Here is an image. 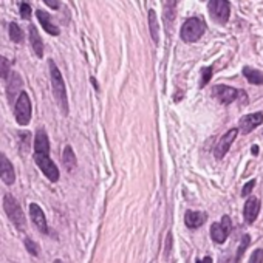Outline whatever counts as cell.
Masks as SVG:
<instances>
[{
	"label": "cell",
	"instance_id": "6da1fadb",
	"mask_svg": "<svg viewBox=\"0 0 263 263\" xmlns=\"http://www.w3.org/2000/svg\"><path fill=\"white\" fill-rule=\"evenodd\" d=\"M50 76H51V85H53V93L57 99V103L62 109L64 115H68V101H67V92H65V84H64V77L60 74L59 68L53 60H50Z\"/></svg>",
	"mask_w": 263,
	"mask_h": 263
},
{
	"label": "cell",
	"instance_id": "7a4b0ae2",
	"mask_svg": "<svg viewBox=\"0 0 263 263\" xmlns=\"http://www.w3.org/2000/svg\"><path fill=\"white\" fill-rule=\"evenodd\" d=\"M206 24L200 17H191L181 27V39L185 42H197V40L205 34Z\"/></svg>",
	"mask_w": 263,
	"mask_h": 263
},
{
	"label": "cell",
	"instance_id": "3957f363",
	"mask_svg": "<svg viewBox=\"0 0 263 263\" xmlns=\"http://www.w3.org/2000/svg\"><path fill=\"white\" fill-rule=\"evenodd\" d=\"M4 209L8 215V218L14 223V226H17L19 229H24L27 226V218H25V214L20 208V205L17 203V200L7 194L5 198H4Z\"/></svg>",
	"mask_w": 263,
	"mask_h": 263
},
{
	"label": "cell",
	"instance_id": "277c9868",
	"mask_svg": "<svg viewBox=\"0 0 263 263\" xmlns=\"http://www.w3.org/2000/svg\"><path fill=\"white\" fill-rule=\"evenodd\" d=\"M16 121L20 126H28L31 121V103L25 92H20L16 101Z\"/></svg>",
	"mask_w": 263,
	"mask_h": 263
},
{
	"label": "cell",
	"instance_id": "5b68a950",
	"mask_svg": "<svg viewBox=\"0 0 263 263\" xmlns=\"http://www.w3.org/2000/svg\"><path fill=\"white\" fill-rule=\"evenodd\" d=\"M34 161L37 167L44 172V175L50 180V181H57L59 180V169L56 167V164L50 159L48 152H36L34 153Z\"/></svg>",
	"mask_w": 263,
	"mask_h": 263
},
{
	"label": "cell",
	"instance_id": "8992f818",
	"mask_svg": "<svg viewBox=\"0 0 263 263\" xmlns=\"http://www.w3.org/2000/svg\"><path fill=\"white\" fill-rule=\"evenodd\" d=\"M209 14L218 24H226L231 16V5L228 0H209Z\"/></svg>",
	"mask_w": 263,
	"mask_h": 263
},
{
	"label": "cell",
	"instance_id": "52a82bcc",
	"mask_svg": "<svg viewBox=\"0 0 263 263\" xmlns=\"http://www.w3.org/2000/svg\"><path fill=\"white\" fill-rule=\"evenodd\" d=\"M229 232H231V218L228 215H223L220 223H214L211 226V237L215 243H225Z\"/></svg>",
	"mask_w": 263,
	"mask_h": 263
},
{
	"label": "cell",
	"instance_id": "ba28073f",
	"mask_svg": "<svg viewBox=\"0 0 263 263\" xmlns=\"http://www.w3.org/2000/svg\"><path fill=\"white\" fill-rule=\"evenodd\" d=\"M237 133H238V129H231L229 132H226L223 136H221V139H218V143L215 146V150H214V155L217 159H221L229 150L231 144L234 143V139L237 138Z\"/></svg>",
	"mask_w": 263,
	"mask_h": 263
},
{
	"label": "cell",
	"instance_id": "9c48e42d",
	"mask_svg": "<svg viewBox=\"0 0 263 263\" xmlns=\"http://www.w3.org/2000/svg\"><path fill=\"white\" fill-rule=\"evenodd\" d=\"M263 123V113L261 112H257V113H249V115H245L243 118L240 119V129L238 132H241L243 135H248L251 133L257 126H260Z\"/></svg>",
	"mask_w": 263,
	"mask_h": 263
},
{
	"label": "cell",
	"instance_id": "30bf717a",
	"mask_svg": "<svg viewBox=\"0 0 263 263\" xmlns=\"http://www.w3.org/2000/svg\"><path fill=\"white\" fill-rule=\"evenodd\" d=\"M212 96L217 98L221 104H231L237 99L238 96V90L228 87V85H215L212 89Z\"/></svg>",
	"mask_w": 263,
	"mask_h": 263
},
{
	"label": "cell",
	"instance_id": "8fae6325",
	"mask_svg": "<svg viewBox=\"0 0 263 263\" xmlns=\"http://www.w3.org/2000/svg\"><path fill=\"white\" fill-rule=\"evenodd\" d=\"M0 178H2V181L8 186L13 185L16 180V173H14V167L11 164V161L2 152H0Z\"/></svg>",
	"mask_w": 263,
	"mask_h": 263
},
{
	"label": "cell",
	"instance_id": "7c38bea8",
	"mask_svg": "<svg viewBox=\"0 0 263 263\" xmlns=\"http://www.w3.org/2000/svg\"><path fill=\"white\" fill-rule=\"evenodd\" d=\"M30 215H31V220H33V223L36 225V228L42 234H47L48 232L47 218H45L44 211L39 208V205H36V203L30 205Z\"/></svg>",
	"mask_w": 263,
	"mask_h": 263
},
{
	"label": "cell",
	"instance_id": "4fadbf2b",
	"mask_svg": "<svg viewBox=\"0 0 263 263\" xmlns=\"http://www.w3.org/2000/svg\"><path fill=\"white\" fill-rule=\"evenodd\" d=\"M258 211H260V200L257 197L248 198L245 203V209H243V217H245L246 223H249V225L254 223L258 215Z\"/></svg>",
	"mask_w": 263,
	"mask_h": 263
},
{
	"label": "cell",
	"instance_id": "5bb4252c",
	"mask_svg": "<svg viewBox=\"0 0 263 263\" xmlns=\"http://www.w3.org/2000/svg\"><path fill=\"white\" fill-rule=\"evenodd\" d=\"M208 220V215L205 212H197V211H188L185 215V223L191 229H197L203 226V223Z\"/></svg>",
	"mask_w": 263,
	"mask_h": 263
},
{
	"label": "cell",
	"instance_id": "9a60e30c",
	"mask_svg": "<svg viewBox=\"0 0 263 263\" xmlns=\"http://www.w3.org/2000/svg\"><path fill=\"white\" fill-rule=\"evenodd\" d=\"M37 19H39V24L42 25V28L51 34V36H57L59 34V28L51 22V17L47 11H42V10H39L37 11Z\"/></svg>",
	"mask_w": 263,
	"mask_h": 263
},
{
	"label": "cell",
	"instance_id": "2e32d148",
	"mask_svg": "<svg viewBox=\"0 0 263 263\" xmlns=\"http://www.w3.org/2000/svg\"><path fill=\"white\" fill-rule=\"evenodd\" d=\"M20 90H22V79H20V76L17 73H13L11 76H8V98H10V101H14L17 93L20 95Z\"/></svg>",
	"mask_w": 263,
	"mask_h": 263
},
{
	"label": "cell",
	"instance_id": "e0dca14e",
	"mask_svg": "<svg viewBox=\"0 0 263 263\" xmlns=\"http://www.w3.org/2000/svg\"><path fill=\"white\" fill-rule=\"evenodd\" d=\"M30 42H31V47L34 50V53L39 57H42L44 56V44H42V39H40V36H39L34 25L30 27Z\"/></svg>",
	"mask_w": 263,
	"mask_h": 263
},
{
	"label": "cell",
	"instance_id": "ac0fdd59",
	"mask_svg": "<svg viewBox=\"0 0 263 263\" xmlns=\"http://www.w3.org/2000/svg\"><path fill=\"white\" fill-rule=\"evenodd\" d=\"M243 76L248 79V82L252 85H261L263 84V73L258 70H254L251 67H245L243 68Z\"/></svg>",
	"mask_w": 263,
	"mask_h": 263
},
{
	"label": "cell",
	"instance_id": "d6986e66",
	"mask_svg": "<svg viewBox=\"0 0 263 263\" xmlns=\"http://www.w3.org/2000/svg\"><path fill=\"white\" fill-rule=\"evenodd\" d=\"M149 28H150V36L155 44H158L159 40V25H158V19H156V13L153 10L149 11Z\"/></svg>",
	"mask_w": 263,
	"mask_h": 263
},
{
	"label": "cell",
	"instance_id": "ffe728a7",
	"mask_svg": "<svg viewBox=\"0 0 263 263\" xmlns=\"http://www.w3.org/2000/svg\"><path fill=\"white\" fill-rule=\"evenodd\" d=\"M62 163H64V166L68 172H71L76 167V155H74V152L70 146H67L64 153H62Z\"/></svg>",
	"mask_w": 263,
	"mask_h": 263
},
{
	"label": "cell",
	"instance_id": "44dd1931",
	"mask_svg": "<svg viewBox=\"0 0 263 263\" xmlns=\"http://www.w3.org/2000/svg\"><path fill=\"white\" fill-rule=\"evenodd\" d=\"M10 37H11V40L13 42H16V44H20L24 40V31L20 30V27L17 25V24H10Z\"/></svg>",
	"mask_w": 263,
	"mask_h": 263
},
{
	"label": "cell",
	"instance_id": "7402d4cb",
	"mask_svg": "<svg viewBox=\"0 0 263 263\" xmlns=\"http://www.w3.org/2000/svg\"><path fill=\"white\" fill-rule=\"evenodd\" d=\"M249 243H251V237H249L248 234L243 235V238H241V243H240V246H238V249H237V255H235L234 263H240V260H241V257H243L245 251L248 249Z\"/></svg>",
	"mask_w": 263,
	"mask_h": 263
},
{
	"label": "cell",
	"instance_id": "603a6c76",
	"mask_svg": "<svg viewBox=\"0 0 263 263\" xmlns=\"http://www.w3.org/2000/svg\"><path fill=\"white\" fill-rule=\"evenodd\" d=\"M10 71H11L10 60L7 57H4V56H0V77H2V79H8Z\"/></svg>",
	"mask_w": 263,
	"mask_h": 263
},
{
	"label": "cell",
	"instance_id": "cb8c5ba5",
	"mask_svg": "<svg viewBox=\"0 0 263 263\" xmlns=\"http://www.w3.org/2000/svg\"><path fill=\"white\" fill-rule=\"evenodd\" d=\"M175 0H167L166 2V7H164V16H166V20H167V24H170L172 20L175 19Z\"/></svg>",
	"mask_w": 263,
	"mask_h": 263
},
{
	"label": "cell",
	"instance_id": "d4e9b609",
	"mask_svg": "<svg viewBox=\"0 0 263 263\" xmlns=\"http://www.w3.org/2000/svg\"><path fill=\"white\" fill-rule=\"evenodd\" d=\"M212 77V67H208V68H203L201 71V82H200V87H205Z\"/></svg>",
	"mask_w": 263,
	"mask_h": 263
},
{
	"label": "cell",
	"instance_id": "484cf974",
	"mask_svg": "<svg viewBox=\"0 0 263 263\" xmlns=\"http://www.w3.org/2000/svg\"><path fill=\"white\" fill-rule=\"evenodd\" d=\"M25 246L30 251V254H33V255H37L39 254V248H37V245L34 243L31 238H25Z\"/></svg>",
	"mask_w": 263,
	"mask_h": 263
},
{
	"label": "cell",
	"instance_id": "4316f807",
	"mask_svg": "<svg viewBox=\"0 0 263 263\" xmlns=\"http://www.w3.org/2000/svg\"><path fill=\"white\" fill-rule=\"evenodd\" d=\"M20 16H22V19L31 17V7L27 2H22V5H20Z\"/></svg>",
	"mask_w": 263,
	"mask_h": 263
},
{
	"label": "cell",
	"instance_id": "83f0119b",
	"mask_svg": "<svg viewBox=\"0 0 263 263\" xmlns=\"http://www.w3.org/2000/svg\"><path fill=\"white\" fill-rule=\"evenodd\" d=\"M249 263H263V249H255L249 258Z\"/></svg>",
	"mask_w": 263,
	"mask_h": 263
},
{
	"label": "cell",
	"instance_id": "f1b7e54d",
	"mask_svg": "<svg viewBox=\"0 0 263 263\" xmlns=\"http://www.w3.org/2000/svg\"><path fill=\"white\" fill-rule=\"evenodd\" d=\"M254 186H255V180H251V181H248V183L243 186V191H241V197H248L251 192H252V189H254Z\"/></svg>",
	"mask_w": 263,
	"mask_h": 263
},
{
	"label": "cell",
	"instance_id": "f546056e",
	"mask_svg": "<svg viewBox=\"0 0 263 263\" xmlns=\"http://www.w3.org/2000/svg\"><path fill=\"white\" fill-rule=\"evenodd\" d=\"M170 248H172V234L169 232V234H167V240H166V252H164V255H166V257L169 255Z\"/></svg>",
	"mask_w": 263,
	"mask_h": 263
},
{
	"label": "cell",
	"instance_id": "4dcf8cb0",
	"mask_svg": "<svg viewBox=\"0 0 263 263\" xmlns=\"http://www.w3.org/2000/svg\"><path fill=\"white\" fill-rule=\"evenodd\" d=\"M44 2H45L50 8H53V10H57V8H59V0H44Z\"/></svg>",
	"mask_w": 263,
	"mask_h": 263
},
{
	"label": "cell",
	"instance_id": "1f68e13d",
	"mask_svg": "<svg viewBox=\"0 0 263 263\" xmlns=\"http://www.w3.org/2000/svg\"><path fill=\"white\" fill-rule=\"evenodd\" d=\"M197 263H212V258L211 257H205L203 260H197Z\"/></svg>",
	"mask_w": 263,
	"mask_h": 263
},
{
	"label": "cell",
	"instance_id": "d6a6232c",
	"mask_svg": "<svg viewBox=\"0 0 263 263\" xmlns=\"http://www.w3.org/2000/svg\"><path fill=\"white\" fill-rule=\"evenodd\" d=\"M252 155H258V146H252Z\"/></svg>",
	"mask_w": 263,
	"mask_h": 263
},
{
	"label": "cell",
	"instance_id": "836d02e7",
	"mask_svg": "<svg viewBox=\"0 0 263 263\" xmlns=\"http://www.w3.org/2000/svg\"><path fill=\"white\" fill-rule=\"evenodd\" d=\"M221 263H229V261H228L226 258H223V260H221Z\"/></svg>",
	"mask_w": 263,
	"mask_h": 263
},
{
	"label": "cell",
	"instance_id": "e575fe53",
	"mask_svg": "<svg viewBox=\"0 0 263 263\" xmlns=\"http://www.w3.org/2000/svg\"><path fill=\"white\" fill-rule=\"evenodd\" d=\"M54 263H64V261H60V260H56Z\"/></svg>",
	"mask_w": 263,
	"mask_h": 263
}]
</instances>
